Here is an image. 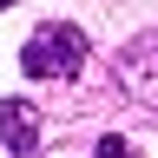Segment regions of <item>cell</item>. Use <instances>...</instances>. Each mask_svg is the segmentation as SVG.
<instances>
[{"label":"cell","mask_w":158,"mask_h":158,"mask_svg":"<svg viewBox=\"0 0 158 158\" xmlns=\"http://www.w3.org/2000/svg\"><path fill=\"white\" fill-rule=\"evenodd\" d=\"M92 158H138V152L125 145V138H99V152H92Z\"/></svg>","instance_id":"3"},{"label":"cell","mask_w":158,"mask_h":158,"mask_svg":"<svg viewBox=\"0 0 158 158\" xmlns=\"http://www.w3.org/2000/svg\"><path fill=\"white\" fill-rule=\"evenodd\" d=\"M0 7H13V0H0Z\"/></svg>","instance_id":"4"},{"label":"cell","mask_w":158,"mask_h":158,"mask_svg":"<svg viewBox=\"0 0 158 158\" xmlns=\"http://www.w3.org/2000/svg\"><path fill=\"white\" fill-rule=\"evenodd\" d=\"M86 66V33L73 27V20H46V27H33V40L20 46V73L27 79H73Z\"/></svg>","instance_id":"1"},{"label":"cell","mask_w":158,"mask_h":158,"mask_svg":"<svg viewBox=\"0 0 158 158\" xmlns=\"http://www.w3.org/2000/svg\"><path fill=\"white\" fill-rule=\"evenodd\" d=\"M33 152H40V106L0 99V158H33Z\"/></svg>","instance_id":"2"}]
</instances>
